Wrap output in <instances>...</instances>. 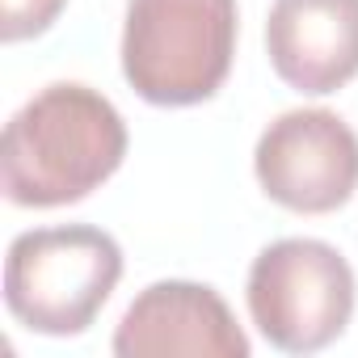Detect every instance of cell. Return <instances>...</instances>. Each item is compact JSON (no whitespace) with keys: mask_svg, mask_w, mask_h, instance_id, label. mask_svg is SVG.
<instances>
[{"mask_svg":"<svg viewBox=\"0 0 358 358\" xmlns=\"http://www.w3.org/2000/svg\"><path fill=\"white\" fill-rule=\"evenodd\" d=\"M266 51L291 89L337 93L358 76V0H274Z\"/></svg>","mask_w":358,"mask_h":358,"instance_id":"52a82bcc","label":"cell"},{"mask_svg":"<svg viewBox=\"0 0 358 358\" xmlns=\"http://www.w3.org/2000/svg\"><path fill=\"white\" fill-rule=\"evenodd\" d=\"M127 122L89 85L59 80L34 93L0 139V186L17 207H68L118 173Z\"/></svg>","mask_w":358,"mask_h":358,"instance_id":"6da1fadb","label":"cell"},{"mask_svg":"<svg viewBox=\"0 0 358 358\" xmlns=\"http://www.w3.org/2000/svg\"><path fill=\"white\" fill-rule=\"evenodd\" d=\"M118 358H249V337L241 333L232 308L215 287L203 282H152L135 295L114 329Z\"/></svg>","mask_w":358,"mask_h":358,"instance_id":"8992f818","label":"cell"},{"mask_svg":"<svg viewBox=\"0 0 358 358\" xmlns=\"http://www.w3.org/2000/svg\"><path fill=\"white\" fill-rule=\"evenodd\" d=\"M122 278V249L89 224L34 228L9 245L5 303L43 337L85 333Z\"/></svg>","mask_w":358,"mask_h":358,"instance_id":"3957f363","label":"cell"},{"mask_svg":"<svg viewBox=\"0 0 358 358\" xmlns=\"http://www.w3.org/2000/svg\"><path fill=\"white\" fill-rule=\"evenodd\" d=\"M253 173L278 207L329 215L358 190V135L333 110H287L262 131Z\"/></svg>","mask_w":358,"mask_h":358,"instance_id":"5b68a950","label":"cell"},{"mask_svg":"<svg viewBox=\"0 0 358 358\" xmlns=\"http://www.w3.org/2000/svg\"><path fill=\"white\" fill-rule=\"evenodd\" d=\"M350 262L308 236L274 241L249 270V316L282 354H316L333 345L354 316Z\"/></svg>","mask_w":358,"mask_h":358,"instance_id":"277c9868","label":"cell"},{"mask_svg":"<svg viewBox=\"0 0 358 358\" xmlns=\"http://www.w3.org/2000/svg\"><path fill=\"white\" fill-rule=\"evenodd\" d=\"M236 0H131L122 76L152 106H199L228 80Z\"/></svg>","mask_w":358,"mask_h":358,"instance_id":"7a4b0ae2","label":"cell"},{"mask_svg":"<svg viewBox=\"0 0 358 358\" xmlns=\"http://www.w3.org/2000/svg\"><path fill=\"white\" fill-rule=\"evenodd\" d=\"M64 5L68 0H0V38L22 43V38L51 30V22L64 13Z\"/></svg>","mask_w":358,"mask_h":358,"instance_id":"ba28073f","label":"cell"}]
</instances>
